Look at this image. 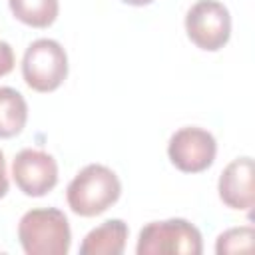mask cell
Returning a JSON list of instances; mask_svg holds the SVG:
<instances>
[{
    "instance_id": "1",
    "label": "cell",
    "mask_w": 255,
    "mask_h": 255,
    "mask_svg": "<svg viewBox=\"0 0 255 255\" xmlns=\"http://www.w3.org/2000/svg\"><path fill=\"white\" fill-rule=\"evenodd\" d=\"M122 195L118 173L104 163L84 165L66 187L68 207L80 217H96L108 211Z\"/></svg>"
},
{
    "instance_id": "2",
    "label": "cell",
    "mask_w": 255,
    "mask_h": 255,
    "mask_svg": "<svg viewBox=\"0 0 255 255\" xmlns=\"http://www.w3.org/2000/svg\"><path fill=\"white\" fill-rule=\"evenodd\" d=\"M18 239L26 255H66L72 245V229L58 207L28 209L18 221Z\"/></svg>"
},
{
    "instance_id": "3",
    "label": "cell",
    "mask_w": 255,
    "mask_h": 255,
    "mask_svg": "<svg viewBox=\"0 0 255 255\" xmlns=\"http://www.w3.org/2000/svg\"><path fill=\"white\" fill-rule=\"evenodd\" d=\"M137 255H201V231L187 219L171 217L149 221L141 227L135 245Z\"/></svg>"
},
{
    "instance_id": "4",
    "label": "cell",
    "mask_w": 255,
    "mask_h": 255,
    "mask_svg": "<svg viewBox=\"0 0 255 255\" xmlns=\"http://www.w3.org/2000/svg\"><path fill=\"white\" fill-rule=\"evenodd\" d=\"M22 78L34 92L58 90L68 78V54L54 38L34 40L22 56Z\"/></svg>"
},
{
    "instance_id": "5",
    "label": "cell",
    "mask_w": 255,
    "mask_h": 255,
    "mask_svg": "<svg viewBox=\"0 0 255 255\" xmlns=\"http://www.w3.org/2000/svg\"><path fill=\"white\" fill-rule=\"evenodd\" d=\"M187 38L205 52L221 50L231 38V12L219 0H197L185 14Z\"/></svg>"
},
{
    "instance_id": "6",
    "label": "cell",
    "mask_w": 255,
    "mask_h": 255,
    "mask_svg": "<svg viewBox=\"0 0 255 255\" xmlns=\"http://www.w3.org/2000/svg\"><path fill=\"white\" fill-rule=\"evenodd\" d=\"M217 155L215 135L199 126H185L171 133L167 141V157L171 165L183 173H201L213 165Z\"/></svg>"
},
{
    "instance_id": "7",
    "label": "cell",
    "mask_w": 255,
    "mask_h": 255,
    "mask_svg": "<svg viewBox=\"0 0 255 255\" xmlns=\"http://www.w3.org/2000/svg\"><path fill=\"white\" fill-rule=\"evenodd\" d=\"M12 179L28 197H42L58 185V163L44 149L24 147L12 159Z\"/></svg>"
},
{
    "instance_id": "8",
    "label": "cell",
    "mask_w": 255,
    "mask_h": 255,
    "mask_svg": "<svg viewBox=\"0 0 255 255\" xmlns=\"http://www.w3.org/2000/svg\"><path fill=\"white\" fill-rule=\"evenodd\" d=\"M255 163L253 157L241 155L231 159L219 179H217V193L225 207L235 211H251L255 205Z\"/></svg>"
},
{
    "instance_id": "9",
    "label": "cell",
    "mask_w": 255,
    "mask_h": 255,
    "mask_svg": "<svg viewBox=\"0 0 255 255\" xmlns=\"http://www.w3.org/2000/svg\"><path fill=\"white\" fill-rule=\"evenodd\" d=\"M128 223L122 219H108L90 229L80 243V255H122L128 243Z\"/></svg>"
},
{
    "instance_id": "10",
    "label": "cell",
    "mask_w": 255,
    "mask_h": 255,
    "mask_svg": "<svg viewBox=\"0 0 255 255\" xmlns=\"http://www.w3.org/2000/svg\"><path fill=\"white\" fill-rule=\"evenodd\" d=\"M28 122V104L24 96L10 86H0V139L18 135Z\"/></svg>"
},
{
    "instance_id": "11",
    "label": "cell",
    "mask_w": 255,
    "mask_h": 255,
    "mask_svg": "<svg viewBox=\"0 0 255 255\" xmlns=\"http://www.w3.org/2000/svg\"><path fill=\"white\" fill-rule=\"evenodd\" d=\"M12 16L30 28H48L60 14V0H8Z\"/></svg>"
},
{
    "instance_id": "12",
    "label": "cell",
    "mask_w": 255,
    "mask_h": 255,
    "mask_svg": "<svg viewBox=\"0 0 255 255\" xmlns=\"http://www.w3.org/2000/svg\"><path fill=\"white\" fill-rule=\"evenodd\" d=\"M255 229L253 225H239L229 227L215 239V253L217 255H229V253H245L253 249Z\"/></svg>"
},
{
    "instance_id": "13",
    "label": "cell",
    "mask_w": 255,
    "mask_h": 255,
    "mask_svg": "<svg viewBox=\"0 0 255 255\" xmlns=\"http://www.w3.org/2000/svg\"><path fill=\"white\" fill-rule=\"evenodd\" d=\"M14 62H16V58H14L12 46L8 42L0 40V78L14 70Z\"/></svg>"
},
{
    "instance_id": "14",
    "label": "cell",
    "mask_w": 255,
    "mask_h": 255,
    "mask_svg": "<svg viewBox=\"0 0 255 255\" xmlns=\"http://www.w3.org/2000/svg\"><path fill=\"white\" fill-rule=\"evenodd\" d=\"M10 189V181H8V171H6V159H4V153L0 151V199L8 193Z\"/></svg>"
},
{
    "instance_id": "15",
    "label": "cell",
    "mask_w": 255,
    "mask_h": 255,
    "mask_svg": "<svg viewBox=\"0 0 255 255\" xmlns=\"http://www.w3.org/2000/svg\"><path fill=\"white\" fill-rule=\"evenodd\" d=\"M124 4H129V6H147L151 4L153 0H122Z\"/></svg>"
}]
</instances>
